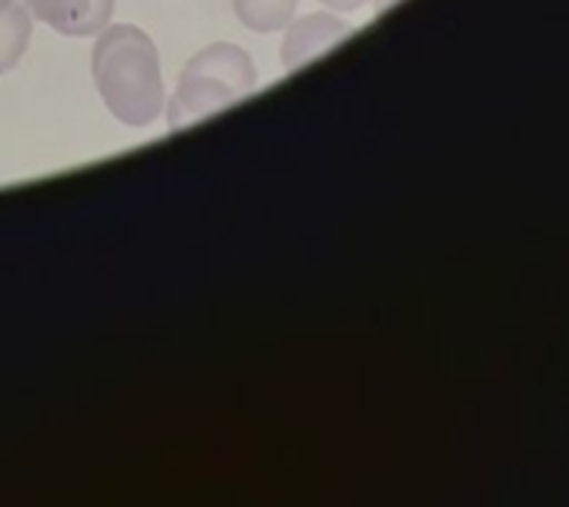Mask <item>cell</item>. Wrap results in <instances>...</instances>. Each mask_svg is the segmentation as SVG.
<instances>
[{
    "label": "cell",
    "instance_id": "obj_1",
    "mask_svg": "<svg viewBox=\"0 0 569 507\" xmlns=\"http://www.w3.org/2000/svg\"><path fill=\"white\" fill-rule=\"evenodd\" d=\"M92 80L104 107L122 125H151L167 107L158 48L133 24L104 27L92 48Z\"/></svg>",
    "mask_w": 569,
    "mask_h": 507
},
{
    "label": "cell",
    "instance_id": "obj_2",
    "mask_svg": "<svg viewBox=\"0 0 569 507\" xmlns=\"http://www.w3.org/2000/svg\"><path fill=\"white\" fill-rule=\"evenodd\" d=\"M256 62L240 44L213 42L193 53L181 69L178 87L167 101V122L172 131L190 128L226 107L240 105L256 89Z\"/></svg>",
    "mask_w": 569,
    "mask_h": 507
},
{
    "label": "cell",
    "instance_id": "obj_3",
    "mask_svg": "<svg viewBox=\"0 0 569 507\" xmlns=\"http://www.w3.org/2000/svg\"><path fill=\"white\" fill-rule=\"evenodd\" d=\"M353 33V27L347 24L345 18L332 16V12H311V16L297 18L282 42V66L288 71L302 69L306 62L318 60L320 53L345 42L347 36Z\"/></svg>",
    "mask_w": 569,
    "mask_h": 507
},
{
    "label": "cell",
    "instance_id": "obj_4",
    "mask_svg": "<svg viewBox=\"0 0 569 507\" xmlns=\"http://www.w3.org/2000/svg\"><path fill=\"white\" fill-rule=\"evenodd\" d=\"M116 0H24L30 16L62 36H96L113 16Z\"/></svg>",
    "mask_w": 569,
    "mask_h": 507
},
{
    "label": "cell",
    "instance_id": "obj_5",
    "mask_svg": "<svg viewBox=\"0 0 569 507\" xmlns=\"http://www.w3.org/2000/svg\"><path fill=\"white\" fill-rule=\"evenodd\" d=\"M33 36V16L24 3H9L0 9V74L21 62Z\"/></svg>",
    "mask_w": 569,
    "mask_h": 507
},
{
    "label": "cell",
    "instance_id": "obj_6",
    "mask_svg": "<svg viewBox=\"0 0 569 507\" xmlns=\"http://www.w3.org/2000/svg\"><path fill=\"white\" fill-rule=\"evenodd\" d=\"M234 16L252 33H276L293 18L297 0H231Z\"/></svg>",
    "mask_w": 569,
    "mask_h": 507
},
{
    "label": "cell",
    "instance_id": "obj_7",
    "mask_svg": "<svg viewBox=\"0 0 569 507\" xmlns=\"http://www.w3.org/2000/svg\"><path fill=\"white\" fill-rule=\"evenodd\" d=\"M327 9H336V12H356V9H362L368 0H320Z\"/></svg>",
    "mask_w": 569,
    "mask_h": 507
},
{
    "label": "cell",
    "instance_id": "obj_8",
    "mask_svg": "<svg viewBox=\"0 0 569 507\" xmlns=\"http://www.w3.org/2000/svg\"><path fill=\"white\" fill-rule=\"evenodd\" d=\"M9 3H16V0H0V9H3V7H9Z\"/></svg>",
    "mask_w": 569,
    "mask_h": 507
}]
</instances>
